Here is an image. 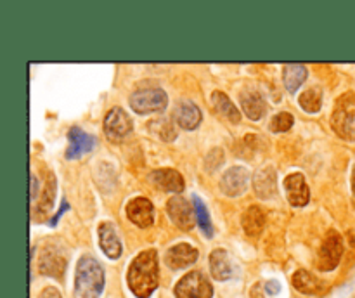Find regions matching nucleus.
I'll list each match as a JSON object with an SVG mask.
<instances>
[{"mask_svg":"<svg viewBox=\"0 0 355 298\" xmlns=\"http://www.w3.org/2000/svg\"><path fill=\"white\" fill-rule=\"evenodd\" d=\"M127 283L137 298H149L159 283L158 253L156 249H144L132 260L127 272Z\"/></svg>","mask_w":355,"mask_h":298,"instance_id":"obj_1","label":"nucleus"},{"mask_svg":"<svg viewBox=\"0 0 355 298\" xmlns=\"http://www.w3.org/2000/svg\"><path fill=\"white\" fill-rule=\"evenodd\" d=\"M104 290V269L92 255H83L76 263L73 298H99Z\"/></svg>","mask_w":355,"mask_h":298,"instance_id":"obj_2","label":"nucleus"},{"mask_svg":"<svg viewBox=\"0 0 355 298\" xmlns=\"http://www.w3.org/2000/svg\"><path fill=\"white\" fill-rule=\"evenodd\" d=\"M331 127L345 141H355V92H345L336 99Z\"/></svg>","mask_w":355,"mask_h":298,"instance_id":"obj_3","label":"nucleus"},{"mask_svg":"<svg viewBox=\"0 0 355 298\" xmlns=\"http://www.w3.org/2000/svg\"><path fill=\"white\" fill-rule=\"evenodd\" d=\"M130 107L139 114L163 111L168 104V96L162 87H139L128 99Z\"/></svg>","mask_w":355,"mask_h":298,"instance_id":"obj_4","label":"nucleus"},{"mask_svg":"<svg viewBox=\"0 0 355 298\" xmlns=\"http://www.w3.org/2000/svg\"><path fill=\"white\" fill-rule=\"evenodd\" d=\"M343 256V238L338 231L329 229L326 232L324 239H322L321 246H319L318 258H315V265L322 272H329L338 267L340 260Z\"/></svg>","mask_w":355,"mask_h":298,"instance_id":"obj_5","label":"nucleus"},{"mask_svg":"<svg viewBox=\"0 0 355 298\" xmlns=\"http://www.w3.org/2000/svg\"><path fill=\"white\" fill-rule=\"evenodd\" d=\"M175 298H211L214 286L200 270H191L175 284Z\"/></svg>","mask_w":355,"mask_h":298,"instance_id":"obj_6","label":"nucleus"},{"mask_svg":"<svg viewBox=\"0 0 355 298\" xmlns=\"http://www.w3.org/2000/svg\"><path fill=\"white\" fill-rule=\"evenodd\" d=\"M134 128V121L121 107H111L104 118V134L110 141L120 142L127 137Z\"/></svg>","mask_w":355,"mask_h":298,"instance_id":"obj_7","label":"nucleus"},{"mask_svg":"<svg viewBox=\"0 0 355 298\" xmlns=\"http://www.w3.org/2000/svg\"><path fill=\"white\" fill-rule=\"evenodd\" d=\"M166 213L170 220L182 231H191L196 220V211L194 207L184 196H172L166 201Z\"/></svg>","mask_w":355,"mask_h":298,"instance_id":"obj_8","label":"nucleus"},{"mask_svg":"<svg viewBox=\"0 0 355 298\" xmlns=\"http://www.w3.org/2000/svg\"><path fill=\"white\" fill-rule=\"evenodd\" d=\"M66 256L61 249L55 248L54 245H45L42 248L40 256H38V270L40 274L49 277L61 279L66 270Z\"/></svg>","mask_w":355,"mask_h":298,"instance_id":"obj_9","label":"nucleus"},{"mask_svg":"<svg viewBox=\"0 0 355 298\" xmlns=\"http://www.w3.org/2000/svg\"><path fill=\"white\" fill-rule=\"evenodd\" d=\"M250 173L245 166H231L222 175L220 191L229 198H238L248 189Z\"/></svg>","mask_w":355,"mask_h":298,"instance_id":"obj_10","label":"nucleus"},{"mask_svg":"<svg viewBox=\"0 0 355 298\" xmlns=\"http://www.w3.org/2000/svg\"><path fill=\"white\" fill-rule=\"evenodd\" d=\"M125 211H127L128 220L134 222L137 227L146 229L155 222V207L148 198L139 196L130 200L125 207Z\"/></svg>","mask_w":355,"mask_h":298,"instance_id":"obj_11","label":"nucleus"},{"mask_svg":"<svg viewBox=\"0 0 355 298\" xmlns=\"http://www.w3.org/2000/svg\"><path fill=\"white\" fill-rule=\"evenodd\" d=\"M284 189H286V196L291 207L300 208L311 201V189H309L304 173L297 172L288 175L284 180Z\"/></svg>","mask_w":355,"mask_h":298,"instance_id":"obj_12","label":"nucleus"},{"mask_svg":"<svg viewBox=\"0 0 355 298\" xmlns=\"http://www.w3.org/2000/svg\"><path fill=\"white\" fill-rule=\"evenodd\" d=\"M96 137L83 132L80 127H71L68 132V149H66V158L75 159L82 155L92 151L96 148Z\"/></svg>","mask_w":355,"mask_h":298,"instance_id":"obj_13","label":"nucleus"},{"mask_svg":"<svg viewBox=\"0 0 355 298\" xmlns=\"http://www.w3.org/2000/svg\"><path fill=\"white\" fill-rule=\"evenodd\" d=\"M97 236H99V246L104 252V255L111 260L120 258L123 246H121L114 225L111 222H101L99 229H97Z\"/></svg>","mask_w":355,"mask_h":298,"instance_id":"obj_14","label":"nucleus"},{"mask_svg":"<svg viewBox=\"0 0 355 298\" xmlns=\"http://www.w3.org/2000/svg\"><path fill=\"white\" fill-rule=\"evenodd\" d=\"M198 256H200V253H198L194 246H191L189 243H179V245L168 248L165 255V262L170 269L177 270L193 265L198 260Z\"/></svg>","mask_w":355,"mask_h":298,"instance_id":"obj_15","label":"nucleus"},{"mask_svg":"<svg viewBox=\"0 0 355 298\" xmlns=\"http://www.w3.org/2000/svg\"><path fill=\"white\" fill-rule=\"evenodd\" d=\"M253 189L260 200H270L277 194V172L272 166L259 168L253 175Z\"/></svg>","mask_w":355,"mask_h":298,"instance_id":"obj_16","label":"nucleus"},{"mask_svg":"<svg viewBox=\"0 0 355 298\" xmlns=\"http://www.w3.org/2000/svg\"><path fill=\"white\" fill-rule=\"evenodd\" d=\"M149 180L162 191H170V193H182L186 187L184 177L173 168L155 170L153 173H149Z\"/></svg>","mask_w":355,"mask_h":298,"instance_id":"obj_17","label":"nucleus"},{"mask_svg":"<svg viewBox=\"0 0 355 298\" xmlns=\"http://www.w3.org/2000/svg\"><path fill=\"white\" fill-rule=\"evenodd\" d=\"M173 118H175L177 125L184 130H194L200 127L201 123V109L191 100H182L173 109Z\"/></svg>","mask_w":355,"mask_h":298,"instance_id":"obj_18","label":"nucleus"},{"mask_svg":"<svg viewBox=\"0 0 355 298\" xmlns=\"http://www.w3.org/2000/svg\"><path fill=\"white\" fill-rule=\"evenodd\" d=\"M210 272L217 281H229L234 274L231 256L224 248H217L210 253Z\"/></svg>","mask_w":355,"mask_h":298,"instance_id":"obj_19","label":"nucleus"},{"mask_svg":"<svg viewBox=\"0 0 355 298\" xmlns=\"http://www.w3.org/2000/svg\"><path fill=\"white\" fill-rule=\"evenodd\" d=\"M241 106L243 111H245L246 116L253 121H259L260 118L266 114L267 111V104L266 99L262 97V94L257 92V90H250L246 89L245 92H241Z\"/></svg>","mask_w":355,"mask_h":298,"instance_id":"obj_20","label":"nucleus"},{"mask_svg":"<svg viewBox=\"0 0 355 298\" xmlns=\"http://www.w3.org/2000/svg\"><path fill=\"white\" fill-rule=\"evenodd\" d=\"M291 283L304 295H322L326 291V284L305 269H298L291 277Z\"/></svg>","mask_w":355,"mask_h":298,"instance_id":"obj_21","label":"nucleus"},{"mask_svg":"<svg viewBox=\"0 0 355 298\" xmlns=\"http://www.w3.org/2000/svg\"><path fill=\"white\" fill-rule=\"evenodd\" d=\"M38 203L33 204V218L35 220H40L49 215V211L54 207V196H55V177L52 173L47 175V182L45 187L42 189V193L38 194Z\"/></svg>","mask_w":355,"mask_h":298,"instance_id":"obj_22","label":"nucleus"},{"mask_svg":"<svg viewBox=\"0 0 355 298\" xmlns=\"http://www.w3.org/2000/svg\"><path fill=\"white\" fill-rule=\"evenodd\" d=\"M243 229H245L246 236L250 238H259L263 232V227H266V213L260 207L253 204V207H248L245 210L241 217Z\"/></svg>","mask_w":355,"mask_h":298,"instance_id":"obj_23","label":"nucleus"},{"mask_svg":"<svg viewBox=\"0 0 355 298\" xmlns=\"http://www.w3.org/2000/svg\"><path fill=\"white\" fill-rule=\"evenodd\" d=\"M211 104H214L215 111H217L220 116L227 118L231 123H239L241 121V113L236 107V104L229 99L227 94L220 92V90H214L211 92Z\"/></svg>","mask_w":355,"mask_h":298,"instance_id":"obj_24","label":"nucleus"},{"mask_svg":"<svg viewBox=\"0 0 355 298\" xmlns=\"http://www.w3.org/2000/svg\"><path fill=\"white\" fill-rule=\"evenodd\" d=\"M309 69L307 66L298 64V62H291V64H284L283 68V82L284 87L290 94H295L302 87V83L307 80Z\"/></svg>","mask_w":355,"mask_h":298,"instance_id":"obj_25","label":"nucleus"},{"mask_svg":"<svg viewBox=\"0 0 355 298\" xmlns=\"http://www.w3.org/2000/svg\"><path fill=\"white\" fill-rule=\"evenodd\" d=\"M298 103H300L302 109L307 111V113H318V111L322 107V90H321V87L314 85V87H311V89L305 90V92H302Z\"/></svg>","mask_w":355,"mask_h":298,"instance_id":"obj_26","label":"nucleus"},{"mask_svg":"<svg viewBox=\"0 0 355 298\" xmlns=\"http://www.w3.org/2000/svg\"><path fill=\"white\" fill-rule=\"evenodd\" d=\"M193 207H194V211H196L198 225H200V229L203 231V234L207 236V238H211V236H214V225H211V218H210V215H208V210H207V207H205L203 201H201V198L196 196V194H194V198H193Z\"/></svg>","mask_w":355,"mask_h":298,"instance_id":"obj_27","label":"nucleus"},{"mask_svg":"<svg viewBox=\"0 0 355 298\" xmlns=\"http://www.w3.org/2000/svg\"><path fill=\"white\" fill-rule=\"evenodd\" d=\"M149 127H151V130H155L156 134H158L159 137H162L163 141H166V142L173 141V139L177 137V132H175V128H173L172 121L165 120V118H162V120L151 121V123H149Z\"/></svg>","mask_w":355,"mask_h":298,"instance_id":"obj_28","label":"nucleus"},{"mask_svg":"<svg viewBox=\"0 0 355 298\" xmlns=\"http://www.w3.org/2000/svg\"><path fill=\"white\" fill-rule=\"evenodd\" d=\"M295 123V118L293 114L288 113V111H281V113H277L276 116L270 120V130L272 132H288L291 127H293Z\"/></svg>","mask_w":355,"mask_h":298,"instance_id":"obj_29","label":"nucleus"},{"mask_svg":"<svg viewBox=\"0 0 355 298\" xmlns=\"http://www.w3.org/2000/svg\"><path fill=\"white\" fill-rule=\"evenodd\" d=\"M266 293L267 291L263 283H255L252 286V290H250V298H267Z\"/></svg>","mask_w":355,"mask_h":298,"instance_id":"obj_30","label":"nucleus"},{"mask_svg":"<svg viewBox=\"0 0 355 298\" xmlns=\"http://www.w3.org/2000/svg\"><path fill=\"white\" fill-rule=\"evenodd\" d=\"M37 298H62L61 293H59L55 288L49 286V288H44V290L40 291V295H38Z\"/></svg>","mask_w":355,"mask_h":298,"instance_id":"obj_31","label":"nucleus"},{"mask_svg":"<svg viewBox=\"0 0 355 298\" xmlns=\"http://www.w3.org/2000/svg\"><path fill=\"white\" fill-rule=\"evenodd\" d=\"M263 286H266V291L269 295H277L281 291V286H279V283H277V281H267Z\"/></svg>","mask_w":355,"mask_h":298,"instance_id":"obj_32","label":"nucleus"},{"mask_svg":"<svg viewBox=\"0 0 355 298\" xmlns=\"http://www.w3.org/2000/svg\"><path fill=\"white\" fill-rule=\"evenodd\" d=\"M37 189H38V179L35 175H31V201H37L38 194H37Z\"/></svg>","mask_w":355,"mask_h":298,"instance_id":"obj_33","label":"nucleus"},{"mask_svg":"<svg viewBox=\"0 0 355 298\" xmlns=\"http://www.w3.org/2000/svg\"><path fill=\"white\" fill-rule=\"evenodd\" d=\"M66 210H68V201H66V200H62V207H61V210H59V211H58V215H55V217L52 218V220H51V225H55V222L59 220V217H61V215L64 213Z\"/></svg>","mask_w":355,"mask_h":298,"instance_id":"obj_34","label":"nucleus"},{"mask_svg":"<svg viewBox=\"0 0 355 298\" xmlns=\"http://www.w3.org/2000/svg\"><path fill=\"white\" fill-rule=\"evenodd\" d=\"M350 187H352V200H354V207H355V165L352 168V177H350Z\"/></svg>","mask_w":355,"mask_h":298,"instance_id":"obj_35","label":"nucleus"}]
</instances>
